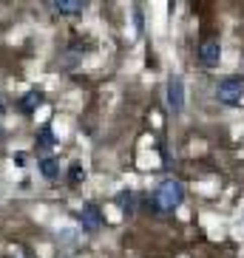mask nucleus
Here are the masks:
<instances>
[{
	"label": "nucleus",
	"instance_id": "20e7f679",
	"mask_svg": "<svg viewBox=\"0 0 244 258\" xmlns=\"http://www.w3.org/2000/svg\"><path fill=\"white\" fill-rule=\"evenodd\" d=\"M219 60H221V43L216 37L205 40V43L199 46V62L207 66V69H213V66H219Z\"/></svg>",
	"mask_w": 244,
	"mask_h": 258
},
{
	"label": "nucleus",
	"instance_id": "9d476101",
	"mask_svg": "<svg viewBox=\"0 0 244 258\" xmlns=\"http://www.w3.org/2000/svg\"><path fill=\"white\" fill-rule=\"evenodd\" d=\"M54 145H57V139L51 134V125H43V131H40V137H37V151H48Z\"/></svg>",
	"mask_w": 244,
	"mask_h": 258
},
{
	"label": "nucleus",
	"instance_id": "0eeeda50",
	"mask_svg": "<svg viewBox=\"0 0 244 258\" xmlns=\"http://www.w3.org/2000/svg\"><path fill=\"white\" fill-rule=\"evenodd\" d=\"M37 167L48 182H57V179H60V159H57V156H43Z\"/></svg>",
	"mask_w": 244,
	"mask_h": 258
},
{
	"label": "nucleus",
	"instance_id": "f8f14e48",
	"mask_svg": "<svg viewBox=\"0 0 244 258\" xmlns=\"http://www.w3.org/2000/svg\"><path fill=\"white\" fill-rule=\"evenodd\" d=\"M134 17H137V34H142V9L134 6Z\"/></svg>",
	"mask_w": 244,
	"mask_h": 258
},
{
	"label": "nucleus",
	"instance_id": "9b49d317",
	"mask_svg": "<svg viewBox=\"0 0 244 258\" xmlns=\"http://www.w3.org/2000/svg\"><path fill=\"white\" fill-rule=\"evenodd\" d=\"M69 179H71V184H80L85 179V167H80V165H71V170H69Z\"/></svg>",
	"mask_w": 244,
	"mask_h": 258
},
{
	"label": "nucleus",
	"instance_id": "39448f33",
	"mask_svg": "<svg viewBox=\"0 0 244 258\" xmlns=\"http://www.w3.org/2000/svg\"><path fill=\"white\" fill-rule=\"evenodd\" d=\"M77 219H80V227H83L85 233H97V230L102 227V213H99L97 205H85L83 210L77 213Z\"/></svg>",
	"mask_w": 244,
	"mask_h": 258
},
{
	"label": "nucleus",
	"instance_id": "4468645a",
	"mask_svg": "<svg viewBox=\"0 0 244 258\" xmlns=\"http://www.w3.org/2000/svg\"><path fill=\"white\" fill-rule=\"evenodd\" d=\"M0 114H3V97H0Z\"/></svg>",
	"mask_w": 244,
	"mask_h": 258
},
{
	"label": "nucleus",
	"instance_id": "423d86ee",
	"mask_svg": "<svg viewBox=\"0 0 244 258\" xmlns=\"http://www.w3.org/2000/svg\"><path fill=\"white\" fill-rule=\"evenodd\" d=\"M54 9L66 17H80L88 9V0H54Z\"/></svg>",
	"mask_w": 244,
	"mask_h": 258
},
{
	"label": "nucleus",
	"instance_id": "ddd939ff",
	"mask_svg": "<svg viewBox=\"0 0 244 258\" xmlns=\"http://www.w3.org/2000/svg\"><path fill=\"white\" fill-rule=\"evenodd\" d=\"M26 162H29V153H23V151H20V153H15V165H20V167H23Z\"/></svg>",
	"mask_w": 244,
	"mask_h": 258
},
{
	"label": "nucleus",
	"instance_id": "f03ea898",
	"mask_svg": "<svg viewBox=\"0 0 244 258\" xmlns=\"http://www.w3.org/2000/svg\"><path fill=\"white\" fill-rule=\"evenodd\" d=\"M216 99L221 105H241L244 102V77L230 74L221 77L219 85H216Z\"/></svg>",
	"mask_w": 244,
	"mask_h": 258
},
{
	"label": "nucleus",
	"instance_id": "f257e3e1",
	"mask_svg": "<svg viewBox=\"0 0 244 258\" xmlns=\"http://www.w3.org/2000/svg\"><path fill=\"white\" fill-rule=\"evenodd\" d=\"M185 202V187L179 179L168 176V179H162L156 193H153V210L156 213H173L176 207Z\"/></svg>",
	"mask_w": 244,
	"mask_h": 258
},
{
	"label": "nucleus",
	"instance_id": "6e6552de",
	"mask_svg": "<svg viewBox=\"0 0 244 258\" xmlns=\"http://www.w3.org/2000/svg\"><path fill=\"white\" fill-rule=\"evenodd\" d=\"M116 207H119L125 216H134V210H137V193H134V190H119V193H116Z\"/></svg>",
	"mask_w": 244,
	"mask_h": 258
},
{
	"label": "nucleus",
	"instance_id": "1a4fd4ad",
	"mask_svg": "<svg viewBox=\"0 0 244 258\" xmlns=\"http://www.w3.org/2000/svg\"><path fill=\"white\" fill-rule=\"evenodd\" d=\"M43 99H46V97H43V91H40V88H31V91L20 99V108H23L26 114H31L37 105H43Z\"/></svg>",
	"mask_w": 244,
	"mask_h": 258
},
{
	"label": "nucleus",
	"instance_id": "7ed1b4c3",
	"mask_svg": "<svg viewBox=\"0 0 244 258\" xmlns=\"http://www.w3.org/2000/svg\"><path fill=\"white\" fill-rule=\"evenodd\" d=\"M165 97H168V108H170V111H173V114H182V111H185V83H182V77H170Z\"/></svg>",
	"mask_w": 244,
	"mask_h": 258
}]
</instances>
